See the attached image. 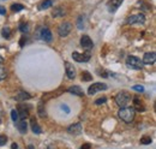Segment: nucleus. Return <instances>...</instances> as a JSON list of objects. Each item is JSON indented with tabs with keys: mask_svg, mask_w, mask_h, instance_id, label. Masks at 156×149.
Listing matches in <instances>:
<instances>
[{
	"mask_svg": "<svg viewBox=\"0 0 156 149\" xmlns=\"http://www.w3.org/2000/svg\"><path fill=\"white\" fill-rule=\"evenodd\" d=\"M36 37L43 40V41H46V42H51L52 38H53L49 28H47V27H44V25H43V27H40L39 29H37V31H36Z\"/></svg>",
	"mask_w": 156,
	"mask_h": 149,
	"instance_id": "f03ea898",
	"label": "nucleus"
},
{
	"mask_svg": "<svg viewBox=\"0 0 156 149\" xmlns=\"http://www.w3.org/2000/svg\"><path fill=\"white\" fill-rule=\"evenodd\" d=\"M1 35L5 37V38H10V36H11V28L4 27L2 30H1Z\"/></svg>",
	"mask_w": 156,
	"mask_h": 149,
	"instance_id": "5701e85b",
	"label": "nucleus"
},
{
	"mask_svg": "<svg viewBox=\"0 0 156 149\" xmlns=\"http://www.w3.org/2000/svg\"><path fill=\"white\" fill-rule=\"evenodd\" d=\"M133 108L136 110V111H144V106L142 105V102L139 101V99L138 97H133Z\"/></svg>",
	"mask_w": 156,
	"mask_h": 149,
	"instance_id": "aec40b11",
	"label": "nucleus"
},
{
	"mask_svg": "<svg viewBox=\"0 0 156 149\" xmlns=\"http://www.w3.org/2000/svg\"><path fill=\"white\" fill-rule=\"evenodd\" d=\"M67 131H69V133H71V135H80L83 130H82V125H80V123H76V124L69 126Z\"/></svg>",
	"mask_w": 156,
	"mask_h": 149,
	"instance_id": "2eb2a0df",
	"label": "nucleus"
},
{
	"mask_svg": "<svg viewBox=\"0 0 156 149\" xmlns=\"http://www.w3.org/2000/svg\"><path fill=\"white\" fill-rule=\"evenodd\" d=\"M64 15H65V10L62 7H55L53 10V12H52V16L53 17H61Z\"/></svg>",
	"mask_w": 156,
	"mask_h": 149,
	"instance_id": "4be33fe9",
	"label": "nucleus"
},
{
	"mask_svg": "<svg viewBox=\"0 0 156 149\" xmlns=\"http://www.w3.org/2000/svg\"><path fill=\"white\" fill-rule=\"evenodd\" d=\"M29 110H30V106L20 104V106H18V108H17L18 115H20V119H25V118L29 115Z\"/></svg>",
	"mask_w": 156,
	"mask_h": 149,
	"instance_id": "f8f14e48",
	"label": "nucleus"
},
{
	"mask_svg": "<svg viewBox=\"0 0 156 149\" xmlns=\"http://www.w3.org/2000/svg\"><path fill=\"white\" fill-rule=\"evenodd\" d=\"M6 77H7V71H6V69L0 64V81H4Z\"/></svg>",
	"mask_w": 156,
	"mask_h": 149,
	"instance_id": "a878e982",
	"label": "nucleus"
},
{
	"mask_svg": "<svg viewBox=\"0 0 156 149\" xmlns=\"http://www.w3.org/2000/svg\"><path fill=\"white\" fill-rule=\"evenodd\" d=\"M106 101H107V99H106L105 96H103V97H100L98 100H95V105H103Z\"/></svg>",
	"mask_w": 156,
	"mask_h": 149,
	"instance_id": "2f4dec72",
	"label": "nucleus"
},
{
	"mask_svg": "<svg viewBox=\"0 0 156 149\" xmlns=\"http://www.w3.org/2000/svg\"><path fill=\"white\" fill-rule=\"evenodd\" d=\"M0 15H6V9L0 5Z\"/></svg>",
	"mask_w": 156,
	"mask_h": 149,
	"instance_id": "c9c22d12",
	"label": "nucleus"
},
{
	"mask_svg": "<svg viewBox=\"0 0 156 149\" xmlns=\"http://www.w3.org/2000/svg\"><path fill=\"white\" fill-rule=\"evenodd\" d=\"M11 118H12L13 122H17L20 119V115H18V111L17 110H12L11 111Z\"/></svg>",
	"mask_w": 156,
	"mask_h": 149,
	"instance_id": "cd10ccee",
	"label": "nucleus"
},
{
	"mask_svg": "<svg viewBox=\"0 0 156 149\" xmlns=\"http://www.w3.org/2000/svg\"><path fill=\"white\" fill-rule=\"evenodd\" d=\"M140 143L142 144H150L151 143V137L150 136H144L140 138Z\"/></svg>",
	"mask_w": 156,
	"mask_h": 149,
	"instance_id": "bb28decb",
	"label": "nucleus"
},
{
	"mask_svg": "<svg viewBox=\"0 0 156 149\" xmlns=\"http://www.w3.org/2000/svg\"><path fill=\"white\" fill-rule=\"evenodd\" d=\"M135 114H136V110H135L133 107H127V106L120 107V110L118 112L119 118H120L122 122H125L126 124H130V123L133 122Z\"/></svg>",
	"mask_w": 156,
	"mask_h": 149,
	"instance_id": "f257e3e1",
	"label": "nucleus"
},
{
	"mask_svg": "<svg viewBox=\"0 0 156 149\" xmlns=\"http://www.w3.org/2000/svg\"><path fill=\"white\" fill-rule=\"evenodd\" d=\"M126 64L130 69H133V70H140V69H143V65H144L140 59H138L137 56H130L126 58Z\"/></svg>",
	"mask_w": 156,
	"mask_h": 149,
	"instance_id": "20e7f679",
	"label": "nucleus"
},
{
	"mask_svg": "<svg viewBox=\"0 0 156 149\" xmlns=\"http://www.w3.org/2000/svg\"><path fill=\"white\" fill-rule=\"evenodd\" d=\"M1 63H4V58H2L1 54H0V64H1Z\"/></svg>",
	"mask_w": 156,
	"mask_h": 149,
	"instance_id": "58836bf2",
	"label": "nucleus"
},
{
	"mask_svg": "<svg viewBox=\"0 0 156 149\" xmlns=\"http://www.w3.org/2000/svg\"><path fill=\"white\" fill-rule=\"evenodd\" d=\"M37 113H39V115L41 118H44L46 115H47V113H46V108H44V105H43V102L41 101L39 102V105H37Z\"/></svg>",
	"mask_w": 156,
	"mask_h": 149,
	"instance_id": "412c9836",
	"label": "nucleus"
},
{
	"mask_svg": "<svg viewBox=\"0 0 156 149\" xmlns=\"http://www.w3.org/2000/svg\"><path fill=\"white\" fill-rule=\"evenodd\" d=\"M15 124H16V128L18 129L20 133H25L27 130H28V124H27V122H25V119H18L17 122H15Z\"/></svg>",
	"mask_w": 156,
	"mask_h": 149,
	"instance_id": "4468645a",
	"label": "nucleus"
},
{
	"mask_svg": "<svg viewBox=\"0 0 156 149\" xmlns=\"http://www.w3.org/2000/svg\"><path fill=\"white\" fill-rule=\"evenodd\" d=\"M20 30L23 33V34H27L28 31H29V27H28V24H20Z\"/></svg>",
	"mask_w": 156,
	"mask_h": 149,
	"instance_id": "c756f323",
	"label": "nucleus"
},
{
	"mask_svg": "<svg viewBox=\"0 0 156 149\" xmlns=\"http://www.w3.org/2000/svg\"><path fill=\"white\" fill-rule=\"evenodd\" d=\"M27 41V37H25V35H23L22 36V38H20V47H23L24 46V42Z\"/></svg>",
	"mask_w": 156,
	"mask_h": 149,
	"instance_id": "72a5a7b5",
	"label": "nucleus"
},
{
	"mask_svg": "<svg viewBox=\"0 0 156 149\" xmlns=\"http://www.w3.org/2000/svg\"><path fill=\"white\" fill-rule=\"evenodd\" d=\"M71 29H72V24H71L70 22H64V23H61V24L59 25V28H58L59 35L61 37H66L70 34Z\"/></svg>",
	"mask_w": 156,
	"mask_h": 149,
	"instance_id": "0eeeda50",
	"label": "nucleus"
},
{
	"mask_svg": "<svg viewBox=\"0 0 156 149\" xmlns=\"http://www.w3.org/2000/svg\"><path fill=\"white\" fill-rule=\"evenodd\" d=\"M93 79V76L89 74L88 71H83L82 72V81L83 82H90Z\"/></svg>",
	"mask_w": 156,
	"mask_h": 149,
	"instance_id": "b1692460",
	"label": "nucleus"
},
{
	"mask_svg": "<svg viewBox=\"0 0 156 149\" xmlns=\"http://www.w3.org/2000/svg\"><path fill=\"white\" fill-rule=\"evenodd\" d=\"M11 148H12V149H17V148H18V144H17V143H12Z\"/></svg>",
	"mask_w": 156,
	"mask_h": 149,
	"instance_id": "4c0bfd02",
	"label": "nucleus"
},
{
	"mask_svg": "<svg viewBox=\"0 0 156 149\" xmlns=\"http://www.w3.org/2000/svg\"><path fill=\"white\" fill-rule=\"evenodd\" d=\"M130 100H131V96L130 94L126 93V92H120L117 94L115 96V102L119 107H125L130 104Z\"/></svg>",
	"mask_w": 156,
	"mask_h": 149,
	"instance_id": "7ed1b4c3",
	"label": "nucleus"
},
{
	"mask_svg": "<svg viewBox=\"0 0 156 149\" xmlns=\"http://www.w3.org/2000/svg\"><path fill=\"white\" fill-rule=\"evenodd\" d=\"M124 0H109L107 2V7H108V11L109 12H115L121 6Z\"/></svg>",
	"mask_w": 156,
	"mask_h": 149,
	"instance_id": "9b49d317",
	"label": "nucleus"
},
{
	"mask_svg": "<svg viewBox=\"0 0 156 149\" xmlns=\"http://www.w3.org/2000/svg\"><path fill=\"white\" fill-rule=\"evenodd\" d=\"M80 46L85 49H91L94 47V42L88 35H83L80 37Z\"/></svg>",
	"mask_w": 156,
	"mask_h": 149,
	"instance_id": "9d476101",
	"label": "nucleus"
},
{
	"mask_svg": "<svg viewBox=\"0 0 156 149\" xmlns=\"http://www.w3.org/2000/svg\"><path fill=\"white\" fill-rule=\"evenodd\" d=\"M65 70H66V76L70 79L76 78V69H75L73 64H71L70 61H65Z\"/></svg>",
	"mask_w": 156,
	"mask_h": 149,
	"instance_id": "1a4fd4ad",
	"label": "nucleus"
},
{
	"mask_svg": "<svg viewBox=\"0 0 156 149\" xmlns=\"http://www.w3.org/2000/svg\"><path fill=\"white\" fill-rule=\"evenodd\" d=\"M132 89H133V90H137V92H139V93H143V92H144V88H143L142 85H133Z\"/></svg>",
	"mask_w": 156,
	"mask_h": 149,
	"instance_id": "473e14b6",
	"label": "nucleus"
},
{
	"mask_svg": "<svg viewBox=\"0 0 156 149\" xmlns=\"http://www.w3.org/2000/svg\"><path fill=\"white\" fill-rule=\"evenodd\" d=\"M67 92H69L70 94L77 95V96H84L83 89H82L80 87H78V85H72V87H70V88L67 89Z\"/></svg>",
	"mask_w": 156,
	"mask_h": 149,
	"instance_id": "dca6fc26",
	"label": "nucleus"
},
{
	"mask_svg": "<svg viewBox=\"0 0 156 149\" xmlns=\"http://www.w3.org/2000/svg\"><path fill=\"white\" fill-rule=\"evenodd\" d=\"M11 10H12L13 12H20L22 10H24V6H23L22 4H12V5H11Z\"/></svg>",
	"mask_w": 156,
	"mask_h": 149,
	"instance_id": "393cba45",
	"label": "nucleus"
},
{
	"mask_svg": "<svg viewBox=\"0 0 156 149\" xmlns=\"http://www.w3.org/2000/svg\"><path fill=\"white\" fill-rule=\"evenodd\" d=\"M29 99H31V95L28 93H25V92H20L17 96H16V100L17 101H25V100H29Z\"/></svg>",
	"mask_w": 156,
	"mask_h": 149,
	"instance_id": "a211bd4d",
	"label": "nucleus"
},
{
	"mask_svg": "<svg viewBox=\"0 0 156 149\" xmlns=\"http://www.w3.org/2000/svg\"><path fill=\"white\" fill-rule=\"evenodd\" d=\"M106 89H107V84L98 82V83H94L93 85L89 87L88 94H89V95H94V94L98 93V92H102V90H106Z\"/></svg>",
	"mask_w": 156,
	"mask_h": 149,
	"instance_id": "6e6552de",
	"label": "nucleus"
},
{
	"mask_svg": "<svg viewBox=\"0 0 156 149\" xmlns=\"http://www.w3.org/2000/svg\"><path fill=\"white\" fill-rule=\"evenodd\" d=\"M72 58L73 60H76L78 63H87L90 60L91 54H90V49H87L85 53H78V52H73L72 53Z\"/></svg>",
	"mask_w": 156,
	"mask_h": 149,
	"instance_id": "423d86ee",
	"label": "nucleus"
},
{
	"mask_svg": "<svg viewBox=\"0 0 156 149\" xmlns=\"http://www.w3.org/2000/svg\"><path fill=\"white\" fill-rule=\"evenodd\" d=\"M156 60V54L155 52H149V53H145L143 56V64L145 65H153Z\"/></svg>",
	"mask_w": 156,
	"mask_h": 149,
	"instance_id": "ddd939ff",
	"label": "nucleus"
},
{
	"mask_svg": "<svg viewBox=\"0 0 156 149\" xmlns=\"http://www.w3.org/2000/svg\"><path fill=\"white\" fill-rule=\"evenodd\" d=\"M77 27L78 29H83L84 28V16H79L77 20Z\"/></svg>",
	"mask_w": 156,
	"mask_h": 149,
	"instance_id": "c85d7f7f",
	"label": "nucleus"
},
{
	"mask_svg": "<svg viewBox=\"0 0 156 149\" xmlns=\"http://www.w3.org/2000/svg\"><path fill=\"white\" fill-rule=\"evenodd\" d=\"M51 6H53V0H44L39 5V10H47Z\"/></svg>",
	"mask_w": 156,
	"mask_h": 149,
	"instance_id": "6ab92c4d",
	"label": "nucleus"
},
{
	"mask_svg": "<svg viewBox=\"0 0 156 149\" xmlns=\"http://www.w3.org/2000/svg\"><path fill=\"white\" fill-rule=\"evenodd\" d=\"M127 24L130 25H135V24H138V25H143L145 23V16L143 13H138V15H133V16H130L127 18Z\"/></svg>",
	"mask_w": 156,
	"mask_h": 149,
	"instance_id": "39448f33",
	"label": "nucleus"
},
{
	"mask_svg": "<svg viewBox=\"0 0 156 149\" xmlns=\"http://www.w3.org/2000/svg\"><path fill=\"white\" fill-rule=\"evenodd\" d=\"M80 148L82 149H89V148H91V146H90V144H83Z\"/></svg>",
	"mask_w": 156,
	"mask_h": 149,
	"instance_id": "e433bc0d",
	"label": "nucleus"
},
{
	"mask_svg": "<svg viewBox=\"0 0 156 149\" xmlns=\"http://www.w3.org/2000/svg\"><path fill=\"white\" fill-rule=\"evenodd\" d=\"M61 110L65 111V113H70V108H69L66 105H61Z\"/></svg>",
	"mask_w": 156,
	"mask_h": 149,
	"instance_id": "f704fd0d",
	"label": "nucleus"
},
{
	"mask_svg": "<svg viewBox=\"0 0 156 149\" xmlns=\"http://www.w3.org/2000/svg\"><path fill=\"white\" fill-rule=\"evenodd\" d=\"M6 142H7V137L5 135H0V147L1 146H5Z\"/></svg>",
	"mask_w": 156,
	"mask_h": 149,
	"instance_id": "7c9ffc66",
	"label": "nucleus"
},
{
	"mask_svg": "<svg viewBox=\"0 0 156 149\" xmlns=\"http://www.w3.org/2000/svg\"><path fill=\"white\" fill-rule=\"evenodd\" d=\"M30 125H31V130L34 131V133L40 135V133L42 132V130H41V128H40V125L37 124V122H36L35 118H31V119H30Z\"/></svg>",
	"mask_w": 156,
	"mask_h": 149,
	"instance_id": "f3484780",
	"label": "nucleus"
}]
</instances>
